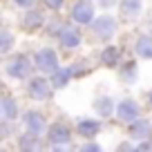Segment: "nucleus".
I'll return each instance as SVG.
<instances>
[{
  "label": "nucleus",
  "instance_id": "nucleus-11",
  "mask_svg": "<svg viewBox=\"0 0 152 152\" xmlns=\"http://www.w3.org/2000/svg\"><path fill=\"white\" fill-rule=\"evenodd\" d=\"M0 114L5 116V119L14 121L18 116V105H16L14 99H0Z\"/></svg>",
  "mask_w": 152,
  "mask_h": 152
},
{
  "label": "nucleus",
  "instance_id": "nucleus-6",
  "mask_svg": "<svg viewBox=\"0 0 152 152\" xmlns=\"http://www.w3.org/2000/svg\"><path fill=\"white\" fill-rule=\"evenodd\" d=\"M58 40H61L63 47L72 49V47H78L81 45V31L74 27H61V31H58Z\"/></svg>",
  "mask_w": 152,
  "mask_h": 152
},
{
  "label": "nucleus",
  "instance_id": "nucleus-19",
  "mask_svg": "<svg viewBox=\"0 0 152 152\" xmlns=\"http://www.w3.org/2000/svg\"><path fill=\"white\" fill-rule=\"evenodd\" d=\"M139 9H141V2H139V0H123V2H121V11H123L125 16L139 14Z\"/></svg>",
  "mask_w": 152,
  "mask_h": 152
},
{
  "label": "nucleus",
  "instance_id": "nucleus-7",
  "mask_svg": "<svg viewBox=\"0 0 152 152\" xmlns=\"http://www.w3.org/2000/svg\"><path fill=\"white\" fill-rule=\"evenodd\" d=\"M25 125H27V130H29V132H34V134L45 132V128H47L45 116L40 112H27V114H25Z\"/></svg>",
  "mask_w": 152,
  "mask_h": 152
},
{
  "label": "nucleus",
  "instance_id": "nucleus-3",
  "mask_svg": "<svg viewBox=\"0 0 152 152\" xmlns=\"http://www.w3.org/2000/svg\"><path fill=\"white\" fill-rule=\"evenodd\" d=\"M92 31H94L96 38L107 40V38H112L114 31H116V23H114V18H110V16H103V18H99L92 25Z\"/></svg>",
  "mask_w": 152,
  "mask_h": 152
},
{
  "label": "nucleus",
  "instance_id": "nucleus-18",
  "mask_svg": "<svg viewBox=\"0 0 152 152\" xmlns=\"http://www.w3.org/2000/svg\"><path fill=\"white\" fill-rule=\"evenodd\" d=\"M20 148H23V150H36L38 148V134L29 132V134H25V137H20Z\"/></svg>",
  "mask_w": 152,
  "mask_h": 152
},
{
  "label": "nucleus",
  "instance_id": "nucleus-17",
  "mask_svg": "<svg viewBox=\"0 0 152 152\" xmlns=\"http://www.w3.org/2000/svg\"><path fill=\"white\" fill-rule=\"evenodd\" d=\"M101 61H103L105 65L114 67V65H116V61H119V49H116V47H107V49H103V54H101Z\"/></svg>",
  "mask_w": 152,
  "mask_h": 152
},
{
  "label": "nucleus",
  "instance_id": "nucleus-9",
  "mask_svg": "<svg viewBox=\"0 0 152 152\" xmlns=\"http://www.w3.org/2000/svg\"><path fill=\"white\" fill-rule=\"evenodd\" d=\"M29 94H31V99H49V94H52L49 83L45 81V78H31V83H29Z\"/></svg>",
  "mask_w": 152,
  "mask_h": 152
},
{
  "label": "nucleus",
  "instance_id": "nucleus-22",
  "mask_svg": "<svg viewBox=\"0 0 152 152\" xmlns=\"http://www.w3.org/2000/svg\"><path fill=\"white\" fill-rule=\"evenodd\" d=\"M81 150H83V152H85V150H87V152H99V145H96V143H85Z\"/></svg>",
  "mask_w": 152,
  "mask_h": 152
},
{
  "label": "nucleus",
  "instance_id": "nucleus-2",
  "mask_svg": "<svg viewBox=\"0 0 152 152\" xmlns=\"http://www.w3.org/2000/svg\"><path fill=\"white\" fill-rule=\"evenodd\" d=\"M29 72H31V63L27 56H16L14 61L7 65V74L11 78H27Z\"/></svg>",
  "mask_w": 152,
  "mask_h": 152
},
{
  "label": "nucleus",
  "instance_id": "nucleus-4",
  "mask_svg": "<svg viewBox=\"0 0 152 152\" xmlns=\"http://www.w3.org/2000/svg\"><path fill=\"white\" fill-rule=\"evenodd\" d=\"M49 143L52 145H67L69 143V128H67L65 123H54L52 128H49V134H47Z\"/></svg>",
  "mask_w": 152,
  "mask_h": 152
},
{
  "label": "nucleus",
  "instance_id": "nucleus-23",
  "mask_svg": "<svg viewBox=\"0 0 152 152\" xmlns=\"http://www.w3.org/2000/svg\"><path fill=\"white\" fill-rule=\"evenodd\" d=\"M14 2H16V5H20V7H31L36 0H14Z\"/></svg>",
  "mask_w": 152,
  "mask_h": 152
},
{
  "label": "nucleus",
  "instance_id": "nucleus-13",
  "mask_svg": "<svg viewBox=\"0 0 152 152\" xmlns=\"http://www.w3.org/2000/svg\"><path fill=\"white\" fill-rule=\"evenodd\" d=\"M137 54L141 58H152V38L150 36H143L137 40Z\"/></svg>",
  "mask_w": 152,
  "mask_h": 152
},
{
  "label": "nucleus",
  "instance_id": "nucleus-21",
  "mask_svg": "<svg viewBox=\"0 0 152 152\" xmlns=\"http://www.w3.org/2000/svg\"><path fill=\"white\" fill-rule=\"evenodd\" d=\"M43 2L49 7V9H54V11H56V9H61V7H63V0H43Z\"/></svg>",
  "mask_w": 152,
  "mask_h": 152
},
{
  "label": "nucleus",
  "instance_id": "nucleus-24",
  "mask_svg": "<svg viewBox=\"0 0 152 152\" xmlns=\"http://www.w3.org/2000/svg\"><path fill=\"white\" fill-rule=\"evenodd\" d=\"M150 105H152V94H150Z\"/></svg>",
  "mask_w": 152,
  "mask_h": 152
},
{
  "label": "nucleus",
  "instance_id": "nucleus-16",
  "mask_svg": "<svg viewBox=\"0 0 152 152\" xmlns=\"http://www.w3.org/2000/svg\"><path fill=\"white\" fill-rule=\"evenodd\" d=\"M11 47H14V34L2 29L0 31V54H7Z\"/></svg>",
  "mask_w": 152,
  "mask_h": 152
},
{
  "label": "nucleus",
  "instance_id": "nucleus-8",
  "mask_svg": "<svg viewBox=\"0 0 152 152\" xmlns=\"http://www.w3.org/2000/svg\"><path fill=\"white\" fill-rule=\"evenodd\" d=\"M116 114H119L121 121H128V123H132L134 119H139V105L134 103V101H123V103H119V110H116Z\"/></svg>",
  "mask_w": 152,
  "mask_h": 152
},
{
  "label": "nucleus",
  "instance_id": "nucleus-15",
  "mask_svg": "<svg viewBox=\"0 0 152 152\" xmlns=\"http://www.w3.org/2000/svg\"><path fill=\"white\" fill-rule=\"evenodd\" d=\"M72 76H74V69H72V67H67V69H56L54 72V87L67 85V81H69Z\"/></svg>",
  "mask_w": 152,
  "mask_h": 152
},
{
  "label": "nucleus",
  "instance_id": "nucleus-20",
  "mask_svg": "<svg viewBox=\"0 0 152 152\" xmlns=\"http://www.w3.org/2000/svg\"><path fill=\"white\" fill-rule=\"evenodd\" d=\"M96 110H99L103 116H107L110 112H112V105H110V99H99L96 101Z\"/></svg>",
  "mask_w": 152,
  "mask_h": 152
},
{
  "label": "nucleus",
  "instance_id": "nucleus-10",
  "mask_svg": "<svg viewBox=\"0 0 152 152\" xmlns=\"http://www.w3.org/2000/svg\"><path fill=\"white\" fill-rule=\"evenodd\" d=\"M99 130H101V123H99V121H92V119L78 121V132H81L85 139L96 137V134H99Z\"/></svg>",
  "mask_w": 152,
  "mask_h": 152
},
{
  "label": "nucleus",
  "instance_id": "nucleus-5",
  "mask_svg": "<svg viewBox=\"0 0 152 152\" xmlns=\"http://www.w3.org/2000/svg\"><path fill=\"white\" fill-rule=\"evenodd\" d=\"M72 18H74L78 25H87V23H92V18H94V9H92V5L87 0H81V2L74 5V9H72Z\"/></svg>",
  "mask_w": 152,
  "mask_h": 152
},
{
  "label": "nucleus",
  "instance_id": "nucleus-14",
  "mask_svg": "<svg viewBox=\"0 0 152 152\" xmlns=\"http://www.w3.org/2000/svg\"><path fill=\"white\" fill-rule=\"evenodd\" d=\"M23 25L27 29H36V27H40L43 25V16H40V11H27L25 14V18H23Z\"/></svg>",
  "mask_w": 152,
  "mask_h": 152
},
{
  "label": "nucleus",
  "instance_id": "nucleus-1",
  "mask_svg": "<svg viewBox=\"0 0 152 152\" xmlns=\"http://www.w3.org/2000/svg\"><path fill=\"white\" fill-rule=\"evenodd\" d=\"M36 67L43 74H54L58 69V56L54 54V49H40L36 54Z\"/></svg>",
  "mask_w": 152,
  "mask_h": 152
},
{
  "label": "nucleus",
  "instance_id": "nucleus-12",
  "mask_svg": "<svg viewBox=\"0 0 152 152\" xmlns=\"http://www.w3.org/2000/svg\"><path fill=\"white\" fill-rule=\"evenodd\" d=\"M152 134V125L148 121H132V137L134 139H148Z\"/></svg>",
  "mask_w": 152,
  "mask_h": 152
}]
</instances>
